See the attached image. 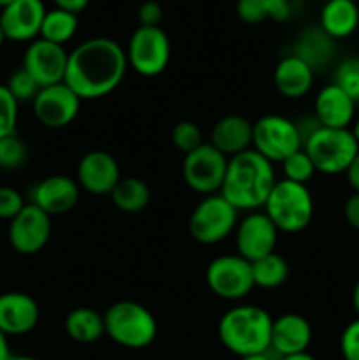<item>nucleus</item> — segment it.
Masks as SVG:
<instances>
[{"label":"nucleus","mask_w":359,"mask_h":360,"mask_svg":"<svg viewBox=\"0 0 359 360\" xmlns=\"http://www.w3.org/2000/svg\"><path fill=\"white\" fill-rule=\"evenodd\" d=\"M127 67V55L118 42L109 37H92L69 53L63 83L81 101H95L120 86Z\"/></svg>","instance_id":"obj_1"},{"label":"nucleus","mask_w":359,"mask_h":360,"mask_svg":"<svg viewBox=\"0 0 359 360\" xmlns=\"http://www.w3.org/2000/svg\"><path fill=\"white\" fill-rule=\"evenodd\" d=\"M275 183L273 164L250 148L229 158L220 195L238 211H257L264 206Z\"/></svg>","instance_id":"obj_2"},{"label":"nucleus","mask_w":359,"mask_h":360,"mask_svg":"<svg viewBox=\"0 0 359 360\" xmlns=\"http://www.w3.org/2000/svg\"><path fill=\"white\" fill-rule=\"evenodd\" d=\"M273 319L264 308L253 304L229 309L218 322L220 343L238 357L270 352Z\"/></svg>","instance_id":"obj_3"},{"label":"nucleus","mask_w":359,"mask_h":360,"mask_svg":"<svg viewBox=\"0 0 359 360\" xmlns=\"http://www.w3.org/2000/svg\"><path fill=\"white\" fill-rule=\"evenodd\" d=\"M263 207L278 232L287 234L305 231L313 218V199L308 186L289 179L275 183Z\"/></svg>","instance_id":"obj_4"},{"label":"nucleus","mask_w":359,"mask_h":360,"mask_svg":"<svg viewBox=\"0 0 359 360\" xmlns=\"http://www.w3.org/2000/svg\"><path fill=\"white\" fill-rule=\"evenodd\" d=\"M106 334L129 350L150 347L157 338V320L148 308L134 301L115 302L104 315Z\"/></svg>","instance_id":"obj_5"},{"label":"nucleus","mask_w":359,"mask_h":360,"mask_svg":"<svg viewBox=\"0 0 359 360\" xmlns=\"http://www.w3.org/2000/svg\"><path fill=\"white\" fill-rule=\"evenodd\" d=\"M303 150L313 162L315 171L322 174H341L359 151L358 141L351 129H329L320 127L303 144Z\"/></svg>","instance_id":"obj_6"},{"label":"nucleus","mask_w":359,"mask_h":360,"mask_svg":"<svg viewBox=\"0 0 359 360\" xmlns=\"http://www.w3.org/2000/svg\"><path fill=\"white\" fill-rule=\"evenodd\" d=\"M238 210L220 193L206 195L196 207L189 220V231L194 241L201 245H217L236 231Z\"/></svg>","instance_id":"obj_7"},{"label":"nucleus","mask_w":359,"mask_h":360,"mask_svg":"<svg viewBox=\"0 0 359 360\" xmlns=\"http://www.w3.org/2000/svg\"><path fill=\"white\" fill-rule=\"evenodd\" d=\"M127 63L144 77L164 72L171 60V41L160 27H137L127 46Z\"/></svg>","instance_id":"obj_8"},{"label":"nucleus","mask_w":359,"mask_h":360,"mask_svg":"<svg viewBox=\"0 0 359 360\" xmlns=\"http://www.w3.org/2000/svg\"><path fill=\"white\" fill-rule=\"evenodd\" d=\"M252 150L266 160L284 162L296 151L303 150L298 127L285 116L266 115L253 123Z\"/></svg>","instance_id":"obj_9"},{"label":"nucleus","mask_w":359,"mask_h":360,"mask_svg":"<svg viewBox=\"0 0 359 360\" xmlns=\"http://www.w3.org/2000/svg\"><path fill=\"white\" fill-rule=\"evenodd\" d=\"M206 283L217 297L225 301L245 299L256 288L252 264L239 255H222L210 262Z\"/></svg>","instance_id":"obj_10"},{"label":"nucleus","mask_w":359,"mask_h":360,"mask_svg":"<svg viewBox=\"0 0 359 360\" xmlns=\"http://www.w3.org/2000/svg\"><path fill=\"white\" fill-rule=\"evenodd\" d=\"M229 158L211 144H201L197 150L185 155L183 179L194 192L203 195L220 193L227 171Z\"/></svg>","instance_id":"obj_11"},{"label":"nucleus","mask_w":359,"mask_h":360,"mask_svg":"<svg viewBox=\"0 0 359 360\" xmlns=\"http://www.w3.org/2000/svg\"><path fill=\"white\" fill-rule=\"evenodd\" d=\"M32 109L35 120L46 129H63L80 115L81 98L65 83L51 84L39 90Z\"/></svg>","instance_id":"obj_12"},{"label":"nucleus","mask_w":359,"mask_h":360,"mask_svg":"<svg viewBox=\"0 0 359 360\" xmlns=\"http://www.w3.org/2000/svg\"><path fill=\"white\" fill-rule=\"evenodd\" d=\"M236 250L248 262L275 253L278 243V229L264 211H250L236 225Z\"/></svg>","instance_id":"obj_13"},{"label":"nucleus","mask_w":359,"mask_h":360,"mask_svg":"<svg viewBox=\"0 0 359 360\" xmlns=\"http://www.w3.org/2000/svg\"><path fill=\"white\" fill-rule=\"evenodd\" d=\"M51 238V217L35 204H25L23 210L11 220L9 243L21 255H35Z\"/></svg>","instance_id":"obj_14"},{"label":"nucleus","mask_w":359,"mask_h":360,"mask_svg":"<svg viewBox=\"0 0 359 360\" xmlns=\"http://www.w3.org/2000/svg\"><path fill=\"white\" fill-rule=\"evenodd\" d=\"M69 53L63 46L53 44L44 39H35L28 44L23 56V69L37 81L41 88L65 81Z\"/></svg>","instance_id":"obj_15"},{"label":"nucleus","mask_w":359,"mask_h":360,"mask_svg":"<svg viewBox=\"0 0 359 360\" xmlns=\"http://www.w3.org/2000/svg\"><path fill=\"white\" fill-rule=\"evenodd\" d=\"M120 179L122 172L118 162L108 151H88L77 164V185L92 195H109Z\"/></svg>","instance_id":"obj_16"},{"label":"nucleus","mask_w":359,"mask_h":360,"mask_svg":"<svg viewBox=\"0 0 359 360\" xmlns=\"http://www.w3.org/2000/svg\"><path fill=\"white\" fill-rule=\"evenodd\" d=\"M46 7L42 0H14L0 13V27L6 39L14 42H32L41 35Z\"/></svg>","instance_id":"obj_17"},{"label":"nucleus","mask_w":359,"mask_h":360,"mask_svg":"<svg viewBox=\"0 0 359 360\" xmlns=\"http://www.w3.org/2000/svg\"><path fill=\"white\" fill-rule=\"evenodd\" d=\"M80 200V185L69 176H49L39 181L32 190V204L49 217L65 214Z\"/></svg>","instance_id":"obj_18"},{"label":"nucleus","mask_w":359,"mask_h":360,"mask_svg":"<svg viewBox=\"0 0 359 360\" xmlns=\"http://www.w3.org/2000/svg\"><path fill=\"white\" fill-rule=\"evenodd\" d=\"M41 309L37 301L25 292L0 294V330L7 336H23L37 327Z\"/></svg>","instance_id":"obj_19"},{"label":"nucleus","mask_w":359,"mask_h":360,"mask_svg":"<svg viewBox=\"0 0 359 360\" xmlns=\"http://www.w3.org/2000/svg\"><path fill=\"white\" fill-rule=\"evenodd\" d=\"M312 326L305 316L287 313L273 320L270 352L277 354L280 359L305 354L312 343Z\"/></svg>","instance_id":"obj_20"},{"label":"nucleus","mask_w":359,"mask_h":360,"mask_svg":"<svg viewBox=\"0 0 359 360\" xmlns=\"http://www.w3.org/2000/svg\"><path fill=\"white\" fill-rule=\"evenodd\" d=\"M313 116L322 127L348 129L355 120V102L336 84H327L317 94L313 102Z\"/></svg>","instance_id":"obj_21"},{"label":"nucleus","mask_w":359,"mask_h":360,"mask_svg":"<svg viewBox=\"0 0 359 360\" xmlns=\"http://www.w3.org/2000/svg\"><path fill=\"white\" fill-rule=\"evenodd\" d=\"M253 123L245 116L229 115L218 120L211 130V146L231 158L252 148Z\"/></svg>","instance_id":"obj_22"},{"label":"nucleus","mask_w":359,"mask_h":360,"mask_svg":"<svg viewBox=\"0 0 359 360\" xmlns=\"http://www.w3.org/2000/svg\"><path fill=\"white\" fill-rule=\"evenodd\" d=\"M313 77H315V70L305 60L292 53L277 63L273 83L278 94L284 95L285 98H301L312 90Z\"/></svg>","instance_id":"obj_23"},{"label":"nucleus","mask_w":359,"mask_h":360,"mask_svg":"<svg viewBox=\"0 0 359 360\" xmlns=\"http://www.w3.org/2000/svg\"><path fill=\"white\" fill-rule=\"evenodd\" d=\"M319 27L331 39L351 37L359 27V7L354 0H327L320 11Z\"/></svg>","instance_id":"obj_24"},{"label":"nucleus","mask_w":359,"mask_h":360,"mask_svg":"<svg viewBox=\"0 0 359 360\" xmlns=\"http://www.w3.org/2000/svg\"><path fill=\"white\" fill-rule=\"evenodd\" d=\"M294 55L305 60L313 70L324 69L334 56V39L320 27L306 28L296 42Z\"/></svg>","instance_id":"obj_25"},{"label":"nucleus","mask_w":359,"mask_h":360,"mask_svg":"<svg viewBox=\"0 0 359 360\" xmlns=\"http://www.w3.org/2000/svg\"><path fill=\"white\" fill-rule=\"evenodd\" d=\"M67 336L76 343H94L106 334L104 315L97 313L92 308H76L65 316Z\"/></svg>","instance_id":"obj_26"},{"label":"nucleus","mask_w":359,"mask_h":360,"mask_svg":"<svg viewBox=\"0 0 359 360\" xmlns=\"http://www.w3.org/2000/svg\"><path fill=\"white\" fill-rule=\"evenodd\" d=\"M109 197H111L116 210L127 214H136L141 213L150 204L151 192L146 181H143L139 178H134V176H129V178H122L116 183V186L109 193Z\"/></svg>","instance_id":"obj_27"},{"label":"nucleus","mask_w":359,"mask_h":360,"mask_svg":"<svg viewBox=\"0 0 359 360\" xmlns=\"http://www.w3.org/2000/svg\"><path fill=\"white\" fill-rule=\"evenodd\" d=\"M77 25H80L77 14L55 7L51 11H46L41 27V39L63 46L76 35Z\"/></svg>","instance_id":"obj_28"},{"label":"nucleus","mask_w":359,"mask_h":360,"mask_svg":"<svg viewBox=\"0 0 359 360\" xmlns=\"http://www.w3.org/2000/svg\"><path fill=\"white\" fill-rule=\"evenodd\" d=\"M250 264H252L253 285L259 288H267V290L277 288L284 285L289 278L287 260L278 255L277 252Z\"/></svg>","instance_id":"obj_29"},{"label":"nucleus","mask_w":359,"mask_h":360,"mask_svg":"<svg viewBox=\"0 0 359 360\" xmlns=\"http://www.w3.org/2000/svg\"><path fill=\"white\" fill-rule=\"evenodd\" d=\"M333 84L344 90L352 101L359 102V56L341 60L334 69Z\"/></svg>","instance_id":"obj_30"},{"label":"nucleus","mask_w":359,"mask_h":360,"mask_svg":"<svg viewBox=\"0 0 359 360\" xmlns=\"http://www.w3.org/2000/svg\"><path fill=\"white\" fill-rule=\"evenodd\" d=\"M27 144H25L16 134L0 137V169H2V171H14V169H20L21 165L27 162Z\"/></svg>","instance_id":"obj_31"},{"label":"nucleus","mask_w":359,"mask_h":360,"mask_svg":"<svg viewBox=\"0 0 359 360\" xmlns=\"http://www.w3.org/2000/svg\"><path fill=\"white\" fill-rule=\"evenodd\" d=\"M284 165V179H289V181L301 183V185H306V183L312 179V176L315 174V167H313V162L310 160V157L306 155L305 150H299L296 153H292L291 157L285 158L282 162Z\"/></svg>","instance_id":"obj_32"},{"label":"nucleus","mask_w":359,"mask_h":360,"mask_svg":"<svg viewBox=\"0 0 359 360\" xmlns=\"http://www.w3.org/2000/svg\"><path fill=\"white\" fill-rule=\"evenodd\" d=\"M172 144L178 151L182 153H190V151L197 150L203 143V132H201L199 125L190 120H183V122H178L172 129L171 134Z\"/></svg>","instance_id":"obj_33"},{"label":"nucleus","mask_w":359,"mask_h":360,"mask_svg":"<svg viewBox=\"0 0 359 360\" xmlns=\"http://www.w3.org/2000/svg\"><path fill=\"white\" fill-rule=\"evenodd\" d=\"M6 86L7 90L11 91V95L16 98L18 104H20V102H34L35 95H37L39 90H41L37 81H35L34 77L23 69V67H21L20 70H16V72L9 77Z\"/></svg>","instance_id":"obj_34"},{"label":"nucleus","mask_w":359,"mask_h":360,"mask_svg":"<svg viewBox=\"0 0 359 360\" xmlns=\"http://www.w3.org/2000/svg\"><path fill=\"white\" fill-rule=\"evenodd\" d=\"M18 105L20 104L6 84H0V137L16 134Z\"/></svg>","instance_id":"obj_35"},{"label":"nucleus","mask_w":359,"mask_h":360,"mask_svg":"<svg viewBox=\"0 0 359 360\" xmlns=\"http://www.w3.org/2000/svg\"><path fill=\"white\" fill-rule=\"evenodd\" d=\"M236 14L246 25H257L267 20V0H238Z\"/></svg>","instance_id":"obj_36"},{"label":"nucleus","mask_w":359,"mask_h":360,"mask_svg":"<svg viewBox=\"0 0 359 360\" xmlns=\"http://www.w3.org/2000/svg\"><path fill=\"white\" fill-rule=\"evenodd\" d=\"M25 207L23 195L16 188L0 186V220H13Z\"/></svg>","instance_id":"obj_37"},{"label":"nucleus","mask_w":359,"mask_h":360,"mask_svg":"<svg viewBox=\"0 0 359 360\" xmlns=\"http://www.w3.org/2000/svg\"><path fill=\"white\" fill-rule=\"evenodd\" d=\"M340 352L344 360H359V319L348 323L341 333Z\"/></svg>","instance_id":"obj_38"},{"label":"nucleus","mask_w":359,"mask_h":360,"mask_svg":"<svg viewBox=\"0 0 359 360\" xmlns=\"http://www.w3.org/2000/svg\"><path fill=\"white\" fill-rule=\"evenodd\" d=\"M162 14H164V11L157 0H144L137 9L141 27H158L162 21Z\"/></svg>","instance_id":"obj_39"},{"label":"nucleus","mask_w":359,"mask_h":360,"mask_svg":"<svg viewBox=\"0 0 359 360\" xmlns=\"http://www.w3.org/2000/svg\"><path fill=\"white\" fill-rule=\"evenodd\" d=\"M291 0H267V20L284 23L291 18Z\"/></svg>","instance_id":"obj_40"},{"label":"nucleus","mask_w":359,"mask_h":360,"mask_svg":"<svg viewBox=\"0 0 359 360\" xmlns=\"http://www.w3.org/2000/svg\"><path fill=\"white\" fill-rule=\"evenodd\" d=\"M344 214L347 224L351 225L352 229H358L359 231V192H354L348 197L344 207Z\"/></svg>","instance_id":"obj_41"},{"label":"nucleus","mask_w":359,"mask_h":360,"mask_svg":"<svg viewBox=\"0 0 359 360\" xmlns=\"http://www.w3.org/2000/svg\"><path fill=\"white\" fill-rule=\"evenodd\" d=\"M53 2H55V6L58 7V9L69 11V13H74V14H80L87 9L88 4H90V0H53Z\"/></svg>","instance_id":"obj_42"},{"label":"nucleus","mask_w":359,"mask_h":360,"mask_svg":"<svg viewBox=\"0 0 359 360\" xmlns=\"http://www.w3.org/2000/svg\"><path fill=\"white\" fill-rule=\"evenodd\" d=\"M345 174H347V181L348 185L352 186V190H354V192H359V151L354 157V160H352V164L348 165Z\"/></svg>","instance_id":"obj_43"},{"label":"nucleus","mask_w":359,"mask_h":360,"mask_svg":"<svg viewBox=\"0 0 359 360\" xmlns=\"http://www.w3.org/2000/svg\"><path fill=\"white\" fill-rule=\"evenodd\" d=\"M7 334H4L0 330V360H9L11 359V347H9V340H7Z\"/></svg>","instance_id":"obj_44"},{"label":"nucleus","mask_w":359,"mask_h":360,"mask_svg":"<svg viewBox=\"0 0 359 360\" xmlns=\"http://www.w3.org/2000/svg\"><path fill=\"white\" fill-rule=\"evenodd\" d=\"M352 306H354V311L358 313V319H359V281L355 283L354 290H352Z\"/></svg>","instance_id":"obj_45"},{"label":"nucleus","mask_w":359,"mask_h":360,"mask_svg":"<svg viewBox=\"0 0 359 360\" xmlns=\"http://www.w3.org/2000/svg\"><path fill=\"white\" fill-rule=\"evenodd\" d=\"M280 360H315V357L305 352V354H296V355H289V357H282Z\"/></svg>","instance_id":"obj_46"},{"label":"nucleus","mask_w":359,"mask_h":360,"mask_svg":"<svg viewBox=\"0 0 359 360\" xmlns=\"http://www.w3.org/2000/svg\"><path fill=\"white\" fill-rule=\"evenodd\" d=\"M241 360H275L270 355V352H264V354H256V355H248V357H243Z\"/></svg>","instance_id":"obj_47"},{"label":"nucleus","mask_w":359,"mask_h":360,"mask_svg":"<svg viewBox=\"0 0 359 360\" xmlns=\"http://www.w3.org/2000/svg\"><path fill=\"white\" fill-rule=\"evenodd\" d=\"M351 132H352V136H354V139L358 141V144H359V116L354 120V122H352Z\"/></svg>","instance_id":"obj_48"},{"label":"nucleus","mask_w":359,"mask_h":360,"mask_svg":"<svg viewBox=\"0 0 359 360\" xmlns=\"http://www.w3.org/2000/svg\"><path fill=\"white\" fill-rule=\"evenodd\" d=\"M9 360H39V359L28 357V355H11Z\"/></svg>","instance_id":"obj_49"},{"label":"nucleus","mask_w":359,"mask_h":360,"mask_svg":"<svg viewBox=\"0 0 359 360\" xmlns=\"http://www.w3.org/2000/svg\"><path fill=\"white\" fill-rule=\"evenodd\" d=\"M13 2H14V0H0V7H2V9H4V7L11 6V4H13Z\"/></svg>","instance_id":"obj_50"},{"label":"nucleus","mask_w":359,"mask_h":360,"mask_svg":"<svg viewBox=\"0 0 359 360\" xmlns=\"http://www.w3.org/2000/svg\"><path fill=\"white\" fill-rule=\"evenodd\" d=\"M4 41H6V35H4V30H2V27H0V46L4 44Z\"/></svg>","instance_id":"obj_51"},{"label":"nucleus","mask_w":359,"mask_h":360,"mask_svg":"<svg viewBox=\"0 0 359 360\" xmlns=\"http://www.w3.org/2000/svg\"><path fill=\"white\" fill-rule=\"evenodd\" d=\"M354 2H358V0H354Z\"/></svg>","instance_id":"obj_52"}]
</instances>
